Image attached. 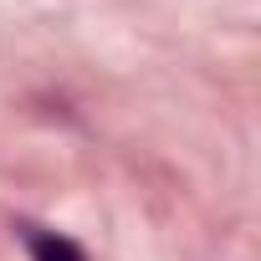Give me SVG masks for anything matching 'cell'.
<instances>
[{"instance_id":"cell-1","label":"cell","mask_w":261,"mask_h":261,"mask_svg":"<svg viewBox=\"0 0 261 261\" xmlns=\"http://www.w3.org/2000/svg\"><path fill=\"white\" fill-rule=\"evenodd\" d=\"M26 246H31L36 261H87L67 236H51V230H26Z\"/></svg>"}]
</instances>
